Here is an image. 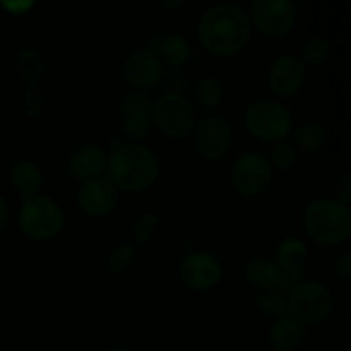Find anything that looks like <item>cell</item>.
<instances>
[{
	"label": "cell",
	"instance_id": "d4e9b609",
	"mask_svg": "<svg viewBox=\"0 0 351 351\" xmlns=\"http://www.w3.org/2000/svg\"><path fill=\"white\" fill-rule=\"evenodd\" d=\"M137 261V252L136 247L132 243H119V245L113 247L108 254V259H106V267L110 269V273L113 274H123L130 269V267L136 264Z\"/></svg>",
	"mask_w": 351,
	"mask_h": 351
},
{
	"label": "cell",
	"instance_id": "277c9868",
	"mask_svg": "<svg viewBox=\"0 0 351 351\" xmlns=\"http://www.w3.org/2000/svg\"><path fill=\"white\" fill-rule=\"evenodd\" d=\"M247 132L263 143H283L291 136L293 119L287 106L278 99H256L243 112Z\"/></svg>",
	"mask_w": 351,
	"mask_h": 351
},
{
	"label": "cell",
	"instance_id": "83f0119b",
	"mask_svg": "<svg viewBox=\"0 0 351 351\" xmlns=\"http://www.w3.org/2000/svg\"><path fill=\"white\" fill-rule=\"evenodd\" d=\"M158 228H160V216L151 211L143 213L132 226L134 240H136L137 245H146V243H149Z\"/></svg>",
	"mask_w": 351,
	"mask_h": 351
},
{
	"label": "cell",
	"instance_id": "f546056e",
	"mask_svg": "<svg viewBox=\"0 0 351 351\" xmlns=\"http://www.w3.org/2000/svg\"><path fill=\"white\" fill-rule=\"evenodd\" d=\"M45 103H47V99H45L43 91H41L38 86L27 88L26 91H24L23 99H21L23 112L26 113L27 117L41 115V112H43V108H45Z\"/></svg>",
	"mask_w": 351,
	"mask_h": 351
},
{
	"label": "cell",
	"instance_id": "ac0fdd59",
	"mask_svg": "<svg viewBox=\"0 0 351 351\" xmlns=\"http://www.w3.org/2000/svg\"><path fill=\"white\" fill-rule=\"evenodd\" d=\"M9 182L21 197L29 199L38 195L43 187V171L34 161L19 160L10 168Z\"/></svg>",
	"mask_w": 351,
	"mask_h": 351
},
{
	"label": "cell",
	"instance_id": "4316f807",
	"mask_svg": "<svg viewBox=\"0 0 351 351\" xmlns=\"http://www.w3.org/2000/svg\"><path fill=\"white\" fill-rule=\"evenodd\" d=\"M256 308L266 319L283 317L287 314V295H281L274 290L263 291L256 298Z\"/></svg>",
	"mask_w": 351,
	"mask_h": 351
},
{
	"label": "cell",
	"instance_id": "7c38bea8",
	"mask_svg": "<svg viewBox=\"0 0 351 351\" xmlns=\"http://www.w3.org/2000/svg\"><path fill=\"white\" fill-rule=\"evenodd\" d=\"M307 79V67L298 55L283 53L267 71V88L280 99H291L302 91Z\"/></svg>",
	"mask_w": 351,
	"mask_h": 351
},
{
	"label": "cell",
	"instance_id": "f1b7e54d",
	"mask_svg": "<svg viewBox=\"0 0 351 351\" xmlns=\"http://www.w3.org/2000/svg\"><path fill=\"white\" fill-rule=\"evenodd\" d=\"M273 167V170L288 171L291 168H295L297 165V149L291 146L290 143L283 141V143L273 144V149H271V158H267Z\"/></svg>",
	"mask_w": 351,
	"mask_h": 351
},
{
	"label": "cell",
	"instance_id": "30bf717a",
	"mask_svg": "<svg viewBox=\"0 0 351 351\" xmlns=\"http://www.w3.org/2000/svg\"><path fill=\"white\" fill-rule=\"evenodd\" d=\"M151 101L146 91L125 93L120 99V134L129 143L141 144L153 132V120H151Z\"/></svg>",
	"mask_w": 351,
	"mask_h": 351
},
{
	"label": "cell",
	"instance_id": "44dd1931",
	"mask_svg": "<svg viewBox=\"0 0 351 351\" xmlns=\"http://www.w3.org/2000/svg\"><path fill=\"white\" fill-rule=\"evenodd\" d=\"M16 72L27 84V88L36 86L47 74V62L36 48L24 47L16 53Z\"/></svg>",
	"mask_w": 351,
	"mask_h": 351
},
{
	"label": "cell",
	"instance_id": "6da1fadb",
	"mask_svg": "<svg viewBox=\"0 0 351 351\" xmlns=\"http://www.w3.org/2000/svg\"><path fill=\"white\" fill-rule=\"evenodd\" d=\"M202 47L216 57H233L252 38L249 14L239 3H215L204 10L197 24Z\"/></svg>",
	"mask_w": 351,
	"mask_h": 351
},
{
	"label": "cell",
	"instance_id": "ba28073f",
	"mask_svg": "<svg viewBox=\"0 0 351 351\" xmlns=\"http://www.w3.org/2000/svg\"><path fill=\"white\" fill-rule=\"evenodd\" d=\"M232 185L242 197H257L269 189L273 182V167L266 154L245 151L232 165Z\"/></svg>",
	"mask_w": 351,
	"mask_h": 351
},
{
	"label": "cell",
	"instance_id": "484cf974",
	"mask_svg": "<svg viewBox=\"0 0 351 351\" xmlns=\"http://www.w3.org/2000/svg\"><path fill=\"white\" fill-rule=\"evenodd\" d=\"M329 57H331V45L321 36H314L305 41L300 51V60L304 62L305 67H317Z\"/></svg>",
	"mask_w": 351,
	"mask_h": 351
},
{
	"label": "cell",
	"instance_id": "836d02e7",
	"mask_svg": "<svg viewBox=\"0 0 351 351\" xmlns=\"http://www.w3.org/2000/svg\"><path fill=\"white\" fill-rule=\"evenodd\" d=\"M335 273L338 274V278H341L343 281L351 280V254L350 252H343L336 257Z\"/></svg>",
	"mask_w": 351,
	"mask_h": 351
},
{
	"label": "cell",
	"instance_id": "5b68a950",
	"mask_svg": "<svg viewBox=\"0 0 351 351\" xmlns=\"http://www.w3.org/2000/svg\"><path fill=\"white\" fill-rule=\"evenodd\" d=\"M335 311L331 288L317 280H304L287 295V312L293 321L305 326H317L328 321Z\"/></svg>",
	"mask_w": 351,
	"mask_h": 351
},
{
	"label": "cell",
	"instance_id": "d6a6232c",
	"mask_svg": "<svg viewBox=\"0 0 351 351\" xmlns=\"http://www.w3.org/2000/svg\"><path fill=\"white\" fill-rule=\"evenodd\" d=\"M0 7H2L7 14H10V16H24V14H27L33 9L34 2H31V0H9V2H7V0H2V2H0Z\"/></svg>",
	"mask_w": 351,
	"mask_h": 351
},
{
	"label": "cell",
	"instance_id": "3957f363",
	"mask_svg": "<svg viewBox=\"0 0 351 351\" xmlns=\"http://www.w3.org/2000/svg\"><path fill=\"white\" fill-rule=\"evenodd\" d=\"M304 228L307 235L321 245H341L351 235L350 206L331 197L314 199L304 211Z\"/></svg>",
	"mask_w": 351,
	"mask_h": 351
},
{
	"label": "cell",
	"instance_id": "8fae6325",
	"mask_svg": "<svg viewBox=\"0 0 351 351\" xmlns=\"http://www.w3.org/2000/svg\"><path fill=\"white\" fill-rule=\"evenodd\" d=\"M192 141L202 158L209 161L221 160L233 144L232 125L219 115H206L197 119L192 130Z\"/></svg>",
	"mask_w": 351,
	"mask_h": 351
},
{
	"label": "cell",
	"instance_id": "4fadbf2b",
	"mask_svg": "<svg viewBox=\"0 0 351 351\" xmlns=\"http://www.w3.org/2000/svg\"><path fill=\"white\" fill-rule=\"evenodd\" d=\"M178 276L184 287L192 291H209L218 287L223 267L218 257L211 252H192L182 259Z\"/></svg>",
	"mask_w": 351,
	"mask_h": 351
},
{
	"label": "cell",
	"instance_id": "1f68e13d",
	"mask_svg": "<svg viewBox=\"0 0 351 351\" xmlns=\"http://www.w3.org/2000/svg\"><path fill=\"white\" fill-rule=\"evenodd\" d=\"M335 201L341 202V204L350 206L351 201V175L348 171L338 175L335 185H332V197Z\"/></svg>",
	"mask_w": 351,
	"mask_h": 351
},
{
	"label": "cell",
	"instance_id": "2e32d148",
	"mask_svg": "<svg viewBox=\"0 0 351 351\" xmlns=\"http://www.w3.org/2000/svg\"><path fill=\"white\" fill-rule=\"evenodd\" d=\"M106 154L98 144H82L72 151L67 160V171L75 180L88 182L99 177L105 170Z\"/></svg>",
	"mask_w": 351,
	"mask_h": 351
},
{
	"label": "cell",
	"instance_id": "d6986e66",
	"mask_svg": "<svg viewBox=\"0 0 351 351\" xmlns=\"http://www.w3.org/2000/svg\"><path fill=\"white\" fill-rule=\"evenodd\" d=\"M278 276H280V267L269 257H254L243 267V281L252 290L261 291V293L273 290L278 281Z\"/></svg>",
	"mask_w": 351,
	"mask_h": 351
},
{
	"label": "cell",
	"instance_id": "8d00e7d4",
	"mask_svg": "<svg viewBox=\"0 0 351 351\" xmlns=\"http://www.w3.org/2000/svg\"><path fill=\"white\" fill-rule=\"evenodd\" d=\"M108 351H130V350L122 348V346H117V348H112V350H108Z\"/></svg>",
	"mask_w": 351,
	"mask_h": 351
},
{
	"label": "cell",
	"instance_id": "ffe728a7",
	"mask_svg": "<svg viewBox=\"0 0 351 351\" xmlns=\"http://www.w3.org/2000/svg\"><path fill=\"white\" fill-rule=\"evenodd\" d=\"M291 139H293L291 146L295 149L305 154H314L319 153L328 143V130L315 120H305L297 125V129L291 130Z\"/></svg>",
	"mask_w": 351,
	"mask_h": 351
},
{
	"label": "cell",
	"instance_id": "52a82bcc",
	"mask_svg": "<svg viewBox=\"0 0 351 351\" xmlns=\"http://www.w3.org/2000/svg\"><path fill=\"white\" fill-rule=\"evenodd\" d=\"M19 230L24 237L34 242H47L62 232L65 223L60 206L48 195H33L24 199L17 216Z\"/></svg>",
	"mask_w": 351,
	"mask_h": 351
},
{
	"label": "cell",
	"instance_id": "74e56055",
	"mask_svg": "<svg viewBox=\"0 0 351 351\" xmlns=\"http://www.w3.org/2000/svg\"><path fill=\"white\" fill-rule=\"evenodd\" d=\"M0 88H2V72H0Z\"/></svg>",
	"mask_w": 351,
	"mask_h": 351
},
{
	"label": "cell",
	"instance_id": "9a60e30c",
	"mask_svg": "<svg viewBox=\"0 0 351 351\" xmlns=\"http://www.w3.org/2000/svg\"><path fill=\"white\" fill-rule=\"evenodd\" d=\"M79 208L91 218H105L119 206V191L108 178L96 177L84 182L77 195Z\"/></svg>",
	"mask_w": 351,
	"mask_h": 351
},
{
	"label": "cell",
	"instance_id": "cb8c5ba5",
	"mask_svg": "<svg viewBox=\"0 0 351 351\" xmlns=\"http://www.w3.org/2000/svg\"><path fill=\"white\" fill-rule=\"evenodd\" d=\"M194 99L195 105L201 106L206 112H215L225 101V86L221 79L206 75L199 79L194 88Z\"/></svg>",
	"mask_w": 351,
	"mask_h": 351
},
{
	"label": "cell",
	"instance_id": "9c48e42d",
	"mask_svg": "<svg viewBox=\"0 0 351 351\" xmlns=\"http://www.w3.org/2000/svg\"><path fill=\"white\" fill-rule=\"evenodd\" d=\"M247 14L252 29L267 38L285 36L298 19V9L291 0H256Z\"/></svg>",
	"mask_w": 351,
	"mask_h": 351
},
{
	"label": "cell",
	"instance_id": "d590c367",
	"mask_svg": "<svg viewBox=\"0 0 351 351\" xmlns=\"http://www.w3.org/2000/svg\"><path fill=\"white\" fill-rule=\"evenodd\" d=\"M9 221V206H7L5 199L0 195V230L7 225Z\"/></svg>",
	"mask_w": 351,
	"mask_h": 351
},
{
	"label": "cell",
	"instance_id": "603a6c76",
	"mask_svg": "<svg viewBox=\"0 0 351 351\" xmlns=\"http://www.w3.org/2000/svg\"><path fill=\"white\" fill-rule=\"evenodd\" d=\"M191 43L182 34H167L158 43V58L161 62H165V64L171 65V67H180V65L187 64V60L191 58Z\"/></svg>",
	"mask_w": 351,
	"mask_h": 351
},
{
	"label": "cell",
	"instance_id": "4dcf8cb0",
	"mask_svg": "<svg viewBox=\"0 0 351 351\" xmlns=\"http://www.w3.org/2000/svg\"><path fill=\"white\" fill-rule=\"evenodd\" d=\"M305 280V271L304 269H295V271H281L280 276H278L276 285H274L273 290L278 291L281 295H288L293 290L297 285H300Z\"/></svg>",
	"mask_w": 351,
	"mask_h": 351
},
{
	"label": "cell",
	"instance_id": "7a4b0ae2",
	"mask_svg": "<svg viewBox=\"0 0 351 351\" xmlns=\"http://www.w3.org/2000/svg\"><path fill=\"white\" fill-rule=\"evenodd\" d=\"M108 180L117 191L139 194L156 184L160 177V160L151 147L144 144L125 143L113 146L106 156Z\"/></svg>",
	"mask_w": 351,
	"mask_h": 351
},
{
	"label": "cell",
	"instance_id": "7402d4cb",
	"mask_svg": "<svg viewBox=\"0 0 351 351\" xmlns=\"http://www.w3.org/2000/svg\"><path fill=\"white\" fill-rule=\"evenodd\" d=\"M308 259L307 243L298 237H288L283 242H280L276 249V266L281 271H295L304 269L305 263Z\"/></svg>",
	"mask_w": 351,
	"mask_h": 351
},
{
	"label": "cell",
	"instance_id": "e575fe53",
	"mask_svg": "<svg viewBox=\"0 0 351 351\" xmlns=\"http://www.w3.org/2000/svg\"><path fill=\"white\" fill-rule=\"evenodd\" d=\"M161 7L163 9H167L168 12H178V10H182L185 7V2H182V0H165V2H161Z\"/></svg>",
	"mask_w": 351,
	"mask_h": 351
},
{
	"label": "cell",
	"instance_id": "e0dca14e",
	"mask_svg": "<svg viewBox=\"0 0 351 351\" xmlns=\"http://www.w3.org/2000/svg\"><path fill=\"white\" fill-rule=\"evenodd\" d=\"M307 339V332L302 324L288 315L274 319L267 332V341L274 351H298Z\"/></svg>",
	"mask_w": 351,
	"mask_h": 351
},
{
	"label": "cell",
	"instance_id": "8992f818",
	"mask_svg": "<svg viewBox=\"0 0 351 351\" xmlns=\"http://www.w3.org/2000/svg\"><path fill=\"white\" fill-rule=\"evenodd\" d=\"M151 120L167 139L184 141L192 136L197 123V110L195 105L182 93H165L151 108Z\"/></svg>",
	"mask_w": 351,
	"mask_h": 351
},
{
	"label": "cell",
	"instance_id": "5bb4252c",
	"mask_svg": "<svg viewBox=\"0 0 351 351\" xmlns=\"http://www.w3.org/2000/svg\"><path fill=\"white\" fill-rule=\"evenodd\" d=\"M163 64L153 48H139L123 60V81L136 91L154 88L163 77Z\"/></svg>",
	"mask_w": 351,
	"mask_h": 351
}]
</instances>
